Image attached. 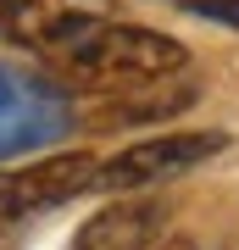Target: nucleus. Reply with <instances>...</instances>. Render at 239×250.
<instances>
[{
    "label": "nucleus",
    "mask_w": 239,
    "mask_h": 250,
    "mask_svg": "<svg viewBox=\"0 0 239 250\" xmlns=\"http://www.w3.org/2000/svg\"><path fill=\"white\" fill-rule=\"evenodd\" d=\"M106 17H117V0H17L6 17V39L34 56H50Z\"/></svg>",
    "instance_id": "nucleus-3"
},
{
    "label": "nucleus",
    "mask_w": 239,
    "mask_h": 250,
    "mask_svg": "<svg viewBox=\"0 0 239 250\" xmlns=\"http://www.w3.org/2000/svg\"><path fill=\"white\" fill-rule=\"evenodd\" d=\"M72 89H89V95H128V89H145V83H161V78H178L189 67V50L178 45L173 34L161 28H139V22H95L89 34L67 39L62 50L44 56Z\"/></svg>",
    "instance_id": "nucleus-1"
},
{
    "label": "nucleus",
    "mask_w": 239,
    "mask_h": 250,
    "mask_svg": "<svg viewBox=\"0 0 239 250\" xmlns=\"http://www.w3.org/2000/svg\"><path fill=\"white\" fill-rule=\"evenodd\" d=\"M28 223V217L17 211V195H11V172H0V250H6V239Z\"/></svg>",
    "instance_id": "nucleus-8"
},
{
    "label": "nucleus",
    "mask_w": 239,
    "mask_h": 250,
    "mask_svg": "<svg viewBox=\"0 0 239 250\" xmlns=\"http://www.w3.org/2000/svg\"><path fill=\"white\" fill-rule=\"evenodd\" d=\"M195 106V89H167V95H139L133 106H106L89 117V128H128V123H151V117H173V111H189Z\"/></svg>",
    "instance_id": "nucleus-6"
},
{
    "label": "nucleus",
    "mask_w": 239,
    "mask_h": 250,
    "mask_svg": "<svg viewBox=\"0 0 239 250\" xmlns=\"http://www.w3.org/2000/svg\"><path fill=\"white\" fill-rule=\"evenodd\" d=\"M161 223H167V206L151 195H117L106 211H95L78 228L72 250H151L161 239Z\"/></svg>",
    "instance_id": "nucleus-5"
},
{
    "label": "nucleus",
    "mask_w": 239,
    "mask_h": 250,
    "mask_svg": "<svg viewBox=\"0 0 239 250\" xmlns=\"http://www.w3.org/2000/svg\"><path fill=\"white\" fill-rule=\"evenodd\" d=\"M151 250H200V245L189 239V233H161V239H156Z\"/></svg>",
    "instance_id": "nucleus-9"
},
{
    "label": "nucleus",
    "mask_w": 239,
    "mask_h": 250,
    "mask_svg": "<svg viewBox=\"0 0 239 250\" xmlns=\"http://www.w3.org/2000/svg\"><path fill=\"white\" fill-rule=\"evenodd\" d=\"M222 150H228V134H222V128H206V134H156V139L123 145L117 156L100 161L89 195H145V189L167 184L178 172L222 156Z\"/></svg>",
    "instance_id": "nucleus-2"
},
{
    "label": "nucleus",
    "mask_w": 239,
    "mask_h": 250,
    "mask_svg": "<svg viewBox=\"0 0 239 250\" xmlns=\"http://www.w3.org/2000/svg\"><path fill=\"white\" fill-rule=\"evenodd\" d=\"M95 172H100V156L95 150H56V156L28 161V167L11 172L17 211L22 217H44V211H56V206L89 195V189H95Z\"/></svg>",
    "instance_id": "nucleus-4"
},
{
    "label": "nucleus",
    "mask_w": 239,
    "mask_h": 250,
    "mask_svg": "<svg viewBox=\"0 0 239 250\" xmlns=\"http://www.w3.org/2000/svg\"><path fill=\"white\" fill-rule=\"evenodd\" d=\"M184 11H195V17L222 22V28H234V34H239V0H184Z\"/></svg>",
    "instance_id": "nucleus-7"
}]
</instances>
